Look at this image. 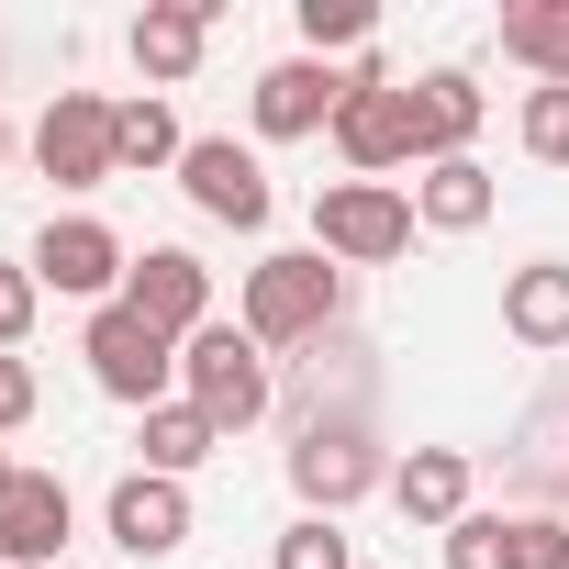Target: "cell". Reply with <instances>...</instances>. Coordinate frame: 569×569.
I'll return each instance as SVG.
<instances>
[{
  "label": "cell",
  "mask_w": 569,
  "mask_h": 569,
  "mask_svg": "<svg viewBox=\"0 0 569 569\" xmlns=\"http://www.w3.org/2000/svg\"><path fill=\"white\" fill-rule=\"evenodd\" d=\"M336 313H347V268H336L325 246H279V257H257L246 291H234V325H246L268 358H279V347H325Z\"/></svg>",
  "instance_id": "obj_1"
},
{
  "label": "cell",
  "mask_w": 569,
  "mask_h": 569,
  "mask_svg": "<svg viewBox=\"0 0 569 569\" xmlns=\"http://www.w3.org/2000/svg\"><path fill=\"white\" fill-rule=\"evenodd\" d=\"M179 402H190V413H212L223 436H246V425L279 402V380H268V347H257L246 325H201V336L179 347Z\"/></svg>",
  "instance_id": "obj_2"
},
{
  "label": "cell",
  "mask_w": 569,
  "mask_h": 569,
  "mask_svg": "<svg viewBox=\"0 0 569 569\" xmlns=\"http://www.w3.org/2000/svg\"><path fill=\"white\" fill-rule=\"evenodd\" d=\"M291 491H302V513H347V502L391 491V458H380L369 413H313L291 436Z\"/></svg>",
  "instance_id": "obj_3"
},
{
  "label": "cell",
  "mask_w": 569,
  "mask_h": 569,
  "mask_svg": "<svg viewBox=\"0 0 569 569\" xmlns=\"http://www.w3.org/2000/svg\"><path fill=\"white\" fill-rule=\"evenodd\" d=\"M79 358H90V380H101L112 402H134V413L179 402V347H168L134 302H101V313L79 325Z\"/></svg>",
  "instance_id": "obj_4"
},
{
  "label": "cell",
  "mask_w": 569,
  "mask_h": 569,
  "mask_svg": "<svg viewBox=\"0 0 569 569\" xmlns=\"http://www.w3.org/2000/svg\"><path fill=\"white\" fill-rule=\"evenodd\" d=\"M336 157L358 168V179H391V168H425L413 157V90L380 68V57H358L347 68V112H336Z\"/></svg>",
  "instance_id": "obj_5"
},
{
  "label": "cell",
  "mask_w": 569,
  "mask_h": 569,
  "mask_svg": "<svg viewBox=\"0 0 569 569\" xmlns=\"http://www.w3.org/2000/svg\"><path fill=\"white\" fill-rule=\"evenodd\" d=\"M313 246H325L336 268H391V257L413 246V190H391V179H336V190L313 201Z\"/></svg>",
  "instance_id": "obj_6"
},
{
  "label": "cell",
  "mask_w": 569,
  "mask_h": 569,
  "mask_svg": "<svg viewBox=\"0 0 569 569\" xmlns=\"http://www.w3.org/2000/svg\"><path fill=\"white\" fill-rule=\"evenodd\" d=\"M23 268L46 279L57 302H90V313H101V302H123V279H134V246H123L101 212H57V223L34 234V257H23Z\"/></svg>",
  "instance_id": "obj_7"
},
{
  "label": "cell",
  "mask_w": 569,
  "mask_h": 569,
  "mask_svg": "<svg viewBox=\"0 0 569 569\" xmlns=\"http://www.w3.org/2000/svg\"><path fill=\"white\" fill-rule=\"evenodd\" d=\"M34 168H46L57 190H101V179H123L112 101H101V90H57V101H46V123H34Z\"/></svg>",
  "instance_id": "obj_8"
},
{
  "label": "cell",
  "mask_w": 569,
  "mask_h": 569,
  "mask_svg": "<svg viewBox=\"0 0 569 569\" xmlns=\"http://www.w3.org/2000/svg\"><path fill=\"white\" fill-rule=\"evenodd\" d=\"M179 190H190V212H212V223H234V234H257V223L279 212L268 168H257L234 134H190V157H179Z\"/></svg>",
  "instance_id": "obj_9"
},
{
  "label": "cell",
  "mask_w": 569,
  "mask_h": 569,
  "mask_svg": "<svg viewBox=\"0 0 569 569\" xmlns=\"http://www.w3.org/2000/svg\"><path fill=\"white\" fill-rule=\"evenodd\" d=\"M336 112H347V68H325V57H279V68H257V134H268V146L336 134Z\"/></svg>",
  "instance_id": "obj_10"
},
{
  "label": "cell",
  "mask_w": 569,
  "mask_h": 569,
  "mask_svg": "<svg viewBox=\"0 0 569 569\" xmlns=\"http://www.w3.org/2000/svg\"><path fill=\"white\" fill-rule=\"evenodd\" d=\"M123 302H134L168 347H190V336L212 325V268H201L190 246H146V257H134V279H123Z\"/></svg>",
  "instance_id": "obj_11"
},
{
  "label": "cell",
  "mask_w": 569,
  "mask_h": 569,
  "mask_svg": "<svg viewBox=\"0 0 569 569\" xmlns=\"http://www.w3.org/2000/svg\"><path fill=\"white\" fill-rule=\"evenodd\" d=\"M101 525H112V547H123V558H179V547H190V480L123 469V480H112V502H101Z\"/></svg>",
  "instance_id": "obj_12"
},
{
  "label": "cell",
  "mask_w": 569,
  "mask_h": 569,
  "mask_svg": "<svg viewBox=\"0 0 569 569\" xmlns=\"http://www.w3.org/2000/svg\"><path fill=\"white\" fill-rule=\"evenodd\" d=\"M68 480L57 469H23L12 491H0V558L12 569H68Z\"/></svg>",
  "instance_id": "obj_13"
},
{
  "label": "cell",
  "mask_w": 569,
  "mask_h": 569,
  "mask_svg": "<svg viewBox=\"0 0 569 569\" xmlns=\"http://www.w3.org/2000/svg\"><path fill=\"white\" fill-rule=\"evenodd\" d=\"M480 123H491V101H480L469 68H425V79H413V157H425V168H436V157H469Z\"/></svg>",
  "instance_id": "obj_14"
},
{
  "label": "cell",
  "mask_w": 569,
  "mask_h": 569,
  "mask_svg": "<svg viewBox=\"0 0 569 569\" xmlns=\"http://www.w3.org/2000/svg\"><path fill=\"white\" fill-rule=\"evenodd\" d=\"M123 46H134V68H146L157 90H179V79L201 68V46H212V0H146Z\"/></svg>",
  "instance_id": "obj_15"
},
{
  "label": "cell",
  "mask_w": 569,
  "mask_h": 569,
  "mask_svg": "<svg viewBox=\"0 0 569 569\" xmlns=\"http://www.w3.org/2000/svg\"><path fill=\"white\" fill-rule=\"evenodd\" d=\"M391 502H402V525L447 536V525L469 513V447H413V458H391Z\"/></svg>",
  "instance_id": "obj_16"
},
{
  "label": "cell",
  "mask_w": 569,
  "mask_h": 569,
  "mask_svg": "<svg viewBox=\"0 0 569 569\" xmlns=\"http://www.w3.org/2000/svg\"><path fill=\"white\" fill-rule=\"evenodd\" d=\"M491 212H502V190H491L480 157H436V168L413 179V223H425V234H480Z\"/></svg>",
  "instance_id": "obj_17"
},
{
  "label": "cell",
  "mask_w": 569,
  "mask_h": 569,
  "mask_svg": "<svg viewBox=\"0 0 569 569\" xmlns=\"http://www.w3.org/2000/svg\"><path fill=\"white\" fill-rule=\"evenodd\" d=\"M502 336H513V347H536V358H558V347H569V268H558V257H536V268H513V279H502Z\"/></svg>",
  "instance_id": "obj_18"
},
{
  "label": "cell",
  "mask_w": 569,
  "mask_h": 569,
  "mask_svg": "<svg viewBox=\"0 0 569 569\" xmlns=\"http://www.w3.org/2000/svg\"><path fill=\"white\" fill-rule=\"evenodd\" d=\"M502 57L536 68V90H569V0H513L502 12Z\"/></svg>",
  "instance_id": "obj_19"
},
{
  "label": "cell",
  "mask_w": 569,
  "mask_h": 569,
  "mask_svg": "<svg viewBox=\"0 0 569 569\" xmlns=\"http://www.w3.org/2000/svg\"><path fill=\"white\" fill-rule=\"evenodd\" d=\"M134 447H146V469H157V480H190V469L223 447V425H212V413H190V402H157Z\"/></svg>",
  "instance_id": "obj_20"
},
{
  "label": "cell",
  "mask_w": 569,
  "mask_h": 569,
  "mask_svg": "<svg viewBox=\"0 0 569 569\" xmlns=\"http://www.w3.org/2000/svg\"><path fill=\"white\" fill-rule=\"evenodd\" d=\"M112 146H123V168H146V179L190 157V134H179V112H168L157 90H146V101H112Z\"/></svg>",
  "instance_id": "obj_21"
},
{
  "label": "cell",
  "mask_w": 569,
  "mask_h": 569,
  "mask_svg": "<svg viewBox=\"0 0 569 569\" xmlns=\"http://www.w3.org/2000/svg\"><path fill=\"white\" fill-rule=\"evenodd\" d=\"M369 23H380L369 0H302V57H325V68H336L347 46H369Z\"/></svg>",
  "instance_id": "obj_22"
},
{
  "label": "cell",
  "mask_w": 569,
  "mask_h": 569,
  "mask_svg": "<svg viewBox=\"0 0 569 569\" xmlns=\"http://www.w3.org/2000/svg\"><path fill=\"white\" fill-rule=\"evenodd\" d=\"M279 569H358V547H347L336 513H302L291 536H279Z\"/></svg>",
  "instance_id": "obj_23"
},
{
  "label": "cell",
  "mask_w": 569,
  "mask_h": 569,
  "mask_svg": "<svg viewBox=\"0 0 569 569\" xmlns=\"http://www.w3.org/2000/svg\"><path fill=\"white\" fill-rule=\"evenodd\" d=\"M513 558V513H458L447 525V569H502Z\"/></svg>",
  "instance_id": "obj_24"
},
{
  "label": "cell",
  "mask_w": 569,
  "mask_h": 569,
  "mask_svg": "<svg viewBox=\"0 0 569 569\" xmlns=\"http://www.w3.org/2000/svg\"><path fill=\"white\" fill-rule=\"evenodd\" d=\"M513 134H525L536 168H569V90H525V123Z\"/></svg>",
  "instance_id": "obj_25"
},
{
  "label": "cell",
  "mask_w": 569,
  "mask_h": 569,
  "mask_svg": "<svg viewBox=\"0 0 569 569\" xmlns=\"http://www.w3.org/2000/svg\"><path fill=\"white\" fill-rule=\"evenodd\" d=\"M34 302H46V279L0 257V358H23V336H34Z\"/></svg>",
  "instance_id": "obj_26"
},
{
  "label": "cell",
  "mask_w": 569,
  "mask_h": 569,
  "mask_svg": "<svg viewBox=\"0 0 569 569\" xmlns=\"http://www.w3.org/2000/svg\"><path fill=\"white\" fill-rule=\"evenodd\" d=\"M502 569H569V525L558 513H513V558Z\"/></svg>",
  "instance_id": "obj_27"
},
{
  "label": "cell",
  "mask_w": 569,
  "mask_h": 569,
  "mask_svg": "<svg viewBox=\"0 0 569 569\" xmlns=\"http://www.w3.org/2000/svg\"><path fill=\"white\" fill-rule=\"evenodd\" d=\"M23 425H34V369L0 358V436H23Z\"/></svg>",
  "instance_id": "obj_28"
},
{
  "label": "cell",
  "mask_w": 569,
  "mask_h": 569,
  "mask_svg": "<svg viewBox=\"0 0 569 569\" xmlns=\"http://www.w3.org/2000/svg\"><path fill=\"white\" fill-rule=\"evenodd\" d=\"M12 480H23V469H12V458H0V491H12Z\"/></svg>",
  "instance_id": "obj_29"
},
{
  "label": "cell",
  "mask_w": 569,
  "mask_h": 569,
  "mask_svg": "<svg viewBox=\"0 0 569 569\" xmlns=\"http://www.w3.org/2000/svg\"><path fill=\"white\" fill-rule=\"evenodd\" d=\"M68 569H79V558H68Z\"/></svg>",
  "instance_id": "obj_30"
}]
</instances>
